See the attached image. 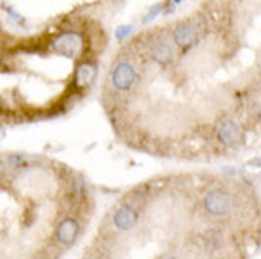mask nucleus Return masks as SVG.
<instances>
[{
	"label": "nucleus",
	"instance_id": "obj_1",
	"mask_svg": "<svg viewBox=\"0 0 261 259\" xmlns=\"http://www.w3.org/2000/svg\"><path fill=\"white\" fill-rule=\"evenodd\" d=\"M138 82V66L137 59L133 57L130 53L123 51L118 57L114 68L110 70L108 76V85L112 87V91H106L112 97H119L125 93H130L133 87Z\"/></svg>",
	"mask_w": 261,
	"mask_h": 259
},
{
	"label": "nucleus",
	"instance_id": "obj_2",
	"mask_svg": "<svg viewBox=\"0 0 261 259\" xmlns=\"http://www.w3.org/2000/svg\"><path fill=\"white\" fill-rule=\"evenodd\" d=\"M201 206L202 212L208 216L210 220H227V218H231L233 210H235V197L223 186H212L202 195Z\"/></svg>",
	"mask_w": 261,
	"mask_h": 259
},
{
	"label": "nucleus",
	"instance_id": "obj_3",
	"mask_svg": "<svg viewBox=\"0 0 261 259\" xmlns=\"http://www.w3.org/2000/svg\"><path fill=\"white\" fill-rule=\"evenodd\" d=\"M214 142L220 149H237L244 142V127L233 116L223 114L216 119Z\"/></svg>",
	"mask_w": 261,
	"mask_h": 259
},
{
	"label": "nucleus",
	"instance_id": "obj_4",
	"mask_svg": "<svg viewBox=\"0 0 261 259\" xmlns=\"http://www.w3.org/2000/svg\"><path fill=\"white\" fill-rule=\"evenodd\" d=\"M82 225L76 216H63L53 231V242H57L61 248H70L78 240Z\"/></svg>",
	"mask_w": 261,
	"mask_h": 259
},
{
	"label": "nucleus",
	"instance_id": "obj_5",
	"mask_svg": "<svg viewBox=\"0 0 261 259\" xmlns=\"http://www.w3.org/2000/svg\"><path fill=\"white\" fill-rule=\"evenodd\" d=\"M138 212L137 208H133L127 202H121L119 206H116V210L110 216V227H114L116 233H125L130 231L138 225Z\"/></svg>",
	"mask_w": 261,
	"mask_h": 259
},
{
	"label": "nucleus",
	"instance_id": "obj_6",
	"mask_svg": "<svg viewBox=\"0 0 261 259\" xmlns=\"http://www.w3.org/2000/svg\"><path fill=\"white\" fill-rule=\"evenodd\" d=\"M225 244V235L222 227H206L199 235V246L208 253H218Z\"/></svg>",
	"mask_w": 261,
	"mask_h": 259
},
{
	"label": "nucleus",
	"instance_id": "obj_7",
	"mask_svg": "<svg viewBox=\"0 0 261 259\" xmlns=\"http://www.w3.org/2000/svg\"><path fill=\"white\" fill-rule=\"evenodd\" d=\"M85 259H102V257H97V255H91V253H89V255H87Z\"/></svg>",
	"mask_w": 261,
	"mask_h": 259
}]
</instances>
